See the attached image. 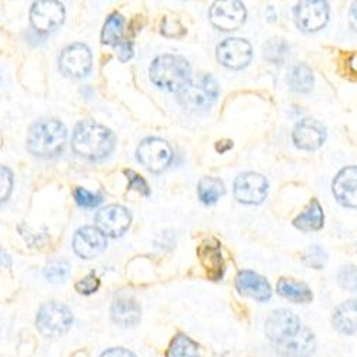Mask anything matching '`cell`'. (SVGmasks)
I'll return each instance as SVG.
<instances>
[{
	"instance_id": "1",
	"label": "cell",
	"mask_w": 357,
	"mask_h": 357,
	"mask_svg": "<svg viewBox=\"0 0 357 357\" xmlns=\"http://www.w3.org/2000/svg\"><path fill=\"white\" fill-rule=\"evenodd\" d=\"M113 132L93 121L77 123L72 137V147L76 155L87 160H102L114 149Z\"/></svg>"
},
{
	"instance_id": "2",
	"label": "cell",
	"mask_w": 357,
	"mask_h": 357,
	"mask_svg": "<svg viewBox=\"0 0 357 357\" xmlns=\"http://www.w3.org/2000/svg\"><path fill=\"white\" fill-rule=\"evenodd\" d=\"M68 132L57 119H40L33 123L27 133V149L32 155L42 159H52L61 155Z\"/></svg>"
},
{
	"instance_id": "3",
	"label": "cell",
	"mask_w": 357,
	"mask_h": 357,
	"mask_svg": "<svg viewBox=\"0 0 357 357\" xmlns=\"http://www.w3.org/2000/svg\"><path fill=\"white\" fill-rule=\"evenodd\" d=\"M190 73L186 59L176 54L158 56L151 65V80L167 92H181L190 82Z\"/></svg>"
},
{
	"instance_id": "4",
	"label": "cell",
	"mask_w": 357,
	"mask_h": 357,
	"mask_svg": "<svg viewBox=\"0 0 357 357\" xmlns=\"http://www.w3.org/2000/svg\"><path fill=\"white\" fill-rule=\"evenodd\" d=\"M219 95V86L213 76L200 75L197 79L190 82L177 93L178 103L189 110H204L209 109Z\"/></svg>"
},
{
	"instance_id": "5",
	"label": "cell",
	"mask_w": 357,
	"mask_h": 357,
	"mask_svg": "<svg viewBox=\"0 0 357 357\" xmlns=\"http://www.w3.org/2000/svg\"><path fill=\"white\" fill-rule=\"evenodd\" d=\"M73 323V316L69 307L62 303L50 302L40 307L36 324L39 332L46 337H59L65 335Z\"/></svg>"
},
{
	"instance_id": "6",
	"label": "cell",
	"mask_w": 357,
	"mask_h": 357,
	"mask_svg": "<svg viewBox=\"0 0 357 357\" xmlns=\"http://www.w3.org/2000/svg\"><path fill=\"white\" fill-rule=\"evenodd\" d=\"M136 156L147 170L160 173L170 165L173 152L166 140L159 137H147L137 146Z\"/></svg>"
},
{
	"instance_id": "7",
	"label": "cell",
	"mask_w": 357,
	"mask_h": 357,
	"mask_svg": "<svg viewBox=\"0 0 357 357\" xmlns=\"http://www.w3.org/2000/svg\"><path fill=\"white\" fill-rule=\"evenodd\" d=\"M59 68L69 77L80 79L87 76L92 69L91 49L83 43H73L65 47L59 57Z\"/></svg>"
},
{
	"instance_id": "8",
	"label": "cell",
	"mask_w": 357,
	"mask_h": 357,
	"mask_svg": "<svg viewBox=\"0 0 357 357\" xmlns=\"http://www.w3.org/2000/svg\"><path fill=\"white\" fill-rule=\"evenodd\" d=\"M209 19L220 31H236L246 19V9L243 3L237 0H222L212 5Z\"/></svg>"
},
{
	"instance_id": "9",
	"label": "cell",
	"mask_w": 357,
	"mask_h": 357,
	"mask_svg": "<svg viewBox=\"0 0 357 357\" xmlns=\"http://www.w3.org/2000/svg\"><path fill=\"white\" fill-rule=\"evenodd\" d=\"M297 26L306 32H316L329 20V3L323 0H306L294 8Z\"/></svg>"
},
{
	"instance_id": "10",
	"label": "cell",
	"mask_w": 357,
	"mask_h": 357,
	"mask_svg": "<svg viewBox=\"0 0 357 357\" xmlns=\"http://www.w3.org/2000/svg\"><path fill=\"white\" fill-rule=\"evenodd\" d=\"M218 61L233 70L243 69L252 61V46L245 39H226L218 46Z\"/></svg>"
},
{
	"instance_id": "11",
	"label": "cell",
	"mask_w": 357,
	"mask_h": 357,
	"mask_svg": "<svg viewBox=\"0 0 357 357\" xmlns=\"http://www.w3.org/2000/svg\"><path fill=\"white\" fill-rule=\"evenodd\" d=\"M301 319L297 317L294 313L286 309H279L271 313V316L266 320L264 332L266 336L269 337L271 342L275 344L296 335L302 329Z\"/></svg>"
},
{
	"instance_id": "12",
	"label": "cell",
	"mask_w": 357,
	"mask_h": 357,
	"mask_svg": "<svg viewBox=\"0 0 357 357\" xmlns=\"http://www.w3.org/2000/svg\"><path fill=\"white\" fill-rule=\"evenodd\" d=\"M267 188L269 185H267L264 176L255 172H246L236 178L234 196L241 203L259 204L266 199Z\"/></svg>"
},
{
	"instance_id": "13",
	"label": "cell",
	"mask_w": 357,
	"mask_h": 357,
	"mask_svg": "<svg viewBox=\"0 0 357 357\" xmlns=\"http://www.w3.org/2000/svg\"><path fill=\"white\" fill-rule=\"evenodd\" d=\"M96 227L107 236H122L132 223V215L121 204H110L96 213Z\"/></svg>"
},
{
	"instance_id": "14",
	"label": "cell",
	"mask_w": 357,
	"mask_h": 357,
	"mask_svg": "<svg viewBox=\"0 0 357 357\" xmlns=\"http://www.w3.org/2000/svg\"><path fill=\"white\" fill-rule=\"evenodd\" d=\"M65 20V8L54 0L35 2L31 9V22L39 32H52Z\"/></svg>"
},
{
	"instance_id": "15",
	"label": "cell",
	"mask_w": 357,
	"mask_h": 357,
	"mask_svg": "<svg viewBox=\"0 0 357 357\" xmlns=\"http://www.w3.org/2000/svg\"><path fill=\"white\" fill-rule=\"evenodd\" d=\"M106 249V236L95 226L80 227L73 237V250L82 259H93Z\"/></svg>"
},
{
	"instance_id": "16",
	"label": "cell",
	"mask_w": 357,
	"mask_h": 357,
	"mask_svg": "<svg viewBox=\"0 0 357 357\" xmlns=\"http://www.w3.org/2000/svg\"><path fill=\"white\" fill-rule=\"evenodd\" d=\"M275 347L282 357H312L316 351V339L313 332L303 326L296 335L276 343Z\"/></svg>"
},
{
	"instance_id": "17",
	"label": "cell",
	"mask_w": 357,
	"mask_h": 357,
	"mask_svg": "<svg viewBox=\"0 0 357 357\" xmlns=\"http://www.w3.org/2000/svg\"><path fill=\"white\" fill-rule=\"evenodd\" d=\"M326 140V128L314 119H303L293 130L294 144L303 151H316Z\"/></svg>"
},
{
	"instance_id": "18",
	"label": "cell",
	"mask_w": 357,
	"mask_h": 357,
	"mask_svg": "<svg viewBox=\"0 0 357 357\" xmlns=\"http://www.w3.org/2000/svg\"><path fill=\"white\" fill-rule=\"evenodd\" d=\"M333 193L343 206L357 207V166L339 172L333 181Z\"/></svg>"
},
{
	"instance_id": "19",
	"label": "cell",
	"mask_w": 357,
	"mask_h": 357,
	"mask_svg": "<svg viewBox=\"0 0 357 357\" xmlns=\"http://www.w3.org/2000/svg\"><path fill=\"white\" fill-rule=\"evenodd\" d=\"M236 287L242 294L250 296L259 302L269 301L272 296V289L267 280L250 271H243L237 275Z\"/></svg>"
},
{
	"instance_id": "20",
	"label": "cell",
	"mask_w": 357,
	"mask_h": 357,
	"mask_svg": "<svg viewBox=\"0 0 357 357\" xmlns=\"http://www.w3.org/2000/svg\"><path fill=\"white\" fill-rule=\"evenodd\" d=\"M197 256L200 259L202 266L212 280H219L223 276L225 264L222 257L220 245L216 241H206L197 249Z\"/></svg>"
},
{
	"instance_id": "21",
	"label": "cell",
	"mask_w": 357,
	"mask_h": 357,
	"mask_svg": "<svg viewBox=\"0 0 357 357\" xmlns=\"http://www.w3.org/2000/svg\"><path fill=\"white\" fill-rule=\"evenodd\" d=\"M140 306L132 297H119L112 305V319L121 326L130 327L140 321Z\"/></svg>"
},
{
	"instance_id": "22",
	"label": "cell",
	"mask_w": 357,
	"mask_h": 357,
	"mask_svg": "<svg viewBox=\"0 0 357 357\" xmlns=\"http://www.w3.org/2000/svg\"><path fill=\"white\" fill-rule=\"evenodd\" d=\"M333 324L336 331L343 335L357 333V301H347L342 303L335 310Z\"/></svg>"
},
{
	"instance_id": "23",
	"label": "cell",
	"mask_w": 357,
	"mask_h": 357,
	"mask_svg": "<svg viewBox=\"0 0 357 357\" xmlns=\"http://www.w3.org/2000/svg\"><path fill=\"white\" fill-rule=\"evenodd\" d=\"M278 291L280 296L286 297V299L294 303H309L313 299V293L310 287L294 279H280L278 282Z\"/></svg>"
},
{
	"instance_id": "24",
	"label": "cell",
	"mask_w": 357,
	"mask_h": 357,
	"mask_svg": "<svg viewBox=\"0 0 357 357\" xmlns=\"http://www.w3.org/2000/svg\"><path fill=\"white\" fill-rule=\"evenodd\" d=\"M323 222H324L323 209L320 203L314 199L307 206V209L294 219L293 223L297 229H301L303 231H312V230H319L323 226Z\"/></svg>"
},
{
	"instance_id": "25",
	"label": "cell",
	"mask_w": 357,
	"mask_h": 357,
	"mask_svg": "<svg viewBox=\"0 0 357 357\" xmlns=\"http://www.w3.org/2000/svg\"><path fill=\"white\" fill-rule=\"evenodd\" d=\"M197 195L202 203L215 204L225 195V185L218 177H203L197 186Z\"/></svg>"
},
{
	"instance_id": "26",
	"label": "cell",
	"mask_w": 357,
	"mask_h": 357,
	"mask_svg": "<svg viewBox=\"0 0 357 357\" xmlns=\"http://www.w3.org/2000/svg\"><path fill=\"white\" fill-rule=\"evenodd\" d=\"M125 31V19L121 13H113L105 22L102 31V43L116 46L119 42H122Z\"/></svg>"
},
{
	"instance_id": "27",
	"label": "cell",
	"mask_w": 357,
	"mask_h": 357,
	"mask_svg": "<svg viewBox=\"0 0 357 357\" xmlns=\"http://www.w3.org/2000/svg\"><path fill=\"white\" fill-rule=\"evenodd\" d=\"M313 72L307 65H297L289 75L290 87L297 93H307L313 87Z\"/></svg>"
},
{
	"instance_id": "28",
	"label": "cell",
	"mask_w": 357,
	"mask_h": 357,
	"mask_svg": "<svg viewBox=\"0 0 357 357\" xmlns=\"http://www.w3.org/2000/svg\"><path fill=\"white\" fill-rule=\"evenodd\" d=\"M167 357H200L199 344L186 335H177L167 349Z\"/></svg>"
},
{
	"instance_id": "29",
	"label": "cell",
	"mask_w": 357,
	"mask_h": 357,
	"mask_svg": "<svg viewBox=\"0 0 357 357\" xmlns=\"http://www.w3.org/2000/svg\"><path fill=\"white\" fill-rule=\"evenodd\" d=\"M290 53L289 45L283 39H272L264 45V57L271 63L282 65Z\"/></svg>"
},
{
	"instance_id": "30",
	"label": "cell",
	"mask_w": 357,
	"mask_h": 357,
	"mask_svg": "<svg viewBox=\"0 0 357 357\" xmlns=\"http://www.w3.org/2000/svg\"><path fill=\"white\" fill-rule=\"evenodd\" d=\"M70 272V266L63 259H53L45 267V278L50 283H63Z\"/></svg>"
},
{
	"instance_id": "31",
	"label": "cell",
	"mask_w": 357,
	"mask_h": 357,
	"mask_svg": "<svg viewBox=\"0 0 357 357\" xmlns=\"http://www.w3.org/2000/svg\"><path fill=\"white\" fill-rule=\"evenodd\" d=\"M73 196L76 203L80 207H84V209H95V207H98L103 202V197L100 195L89 192L87 189L83 188H76Z\"/></svg>"
},
{
	"instance_id": "32",
	"label": "cell",
	"mask_w": 357,
	"mask_h": 357,
	"mask_svg": "<svg viewBox=\"0 0 357 357\" xmlns=\"http://www.w3.org/2000/svg\"><path fill=\"white\" fill-rule=\"evenodd\" d=\"M303 261L309 266L313 267V269H323L326 261H327V253L324 252V249H321L319 245H313L307 249Z\"/></svg>"
},
{
	"instance_id": "33",
	"label": "cell",
	"mask_w": 357,
	"mask_h": 357,
	"mask_svg": "<svg viewBox=\"0 0 357 357\" xmlns=\"http://www.w3.org/2000/svg\"><path fill=\"white\" fill-rule=\"evenodd\" d=\"M339 283L343 289L349 291H357V267L356 266H344L337 275Z\"/></svg>"
},
{
	"instance_id": "34",
	"label": "cell",
	"mask_w": 357,
	"mask_h": 357,
	"mask_svg": "<svg viewBox=\"0 0 357 357\" xmlns=\"http://www.w3.org/2000/svg\"><path fill=\"white\" fill-rule=\"evenodd\" d=\"M125 174L128 176V182H129L128 188H129V190L139 192L143 196L151 195V189H149L147 182L144 181V178L139 173H136L133 170H125Z\"/></svg>"
},
{
	"instance_id": "35",
	"label": "cell",
	"mask_w": 357,
	"mask_h": 357,
	"mask_svg": "<svg viewBox=\"0 0 357 357\" xmlns=\"http://www.w3.org/2000/svg\"><path fill=\"white\" fill-rule=\"evenodd\" d=\"M13 189V174L12 172L5 167L0 166V203L8 200Z\"/></svg>"
},
{
	"instance_id": "36",
	"label": "cell",
	"mask_w": 357,
	"mask_h": 357,
	"mask_svg": "<svg viewBox=\"0 0 357 357\" xmlns=\"http://www.w3.org/2000/svg\"><path fill=\"white\" fill-rule=\"evenodd\" d=\"M99 286L100 280L95 273H91L76 283V290L82 294H92L99 289Z\"/></svg>"
},
{
	"instance_id": "37",
	"label": "cell",
	"mask_w": 357,
	"mask_h": 357,
	"mask_svg": "<svg viewBox=\"0 0 357 357\" xmlns=\"http://www.w3.org/2000/svg\"><path fill=\"white\" fill-rule=\"evenodd\" d=\"M116 54L119 57V61L121 62H128L129 59H132L133 56V47H132V43L128 42V40H122L119 42L116 46Z\"/></svg>"
},
{
	"instance_id": "38",
	"label": "cell",
	"mask_w": 357,
	"mask_h": 357,
	"mask_svg": "<svg viewBox=\"0 0 357 357\" xmlns=\"http://www.w3.org/2000/svg\"><path fill=\"white\" fill-rule=\"evenodd\" d=\"M102 357H136V356L132 351L126 350V349L117 347V349H110V350L105 351L102 354Z\"/></svg>"
},
{
	"instance_id": "39",
	"label": "cell",
	"mask_w": 357,
	"mask_h": 357,
	"mask_svg": "<svg viewBox=\"0 0 357 357\" xmlns=\"http://www.w3.org/2000/svg\"><path fill=\"white\" fill-rule=\"evenodd\" d=\"M350 20H351L353 27L357 31V2L351 6V10H350Z\"/></svg>"
},
{
	"instance_id": "40",
	"label": "cell",
	"mask_w": 357,
	"mask_h": 357,
	"mask_svg": "<svg viewBox=\"0 0 357 357\" xmlns=\"http://www.w3.org/2000/svg\"><path fill=\"white\" fill-rule=\"evenodd\" d=\"M5 260L10 261V260H9V256H6L3 252H0V264H5Z\"/></svg>"
}]
</instances>
